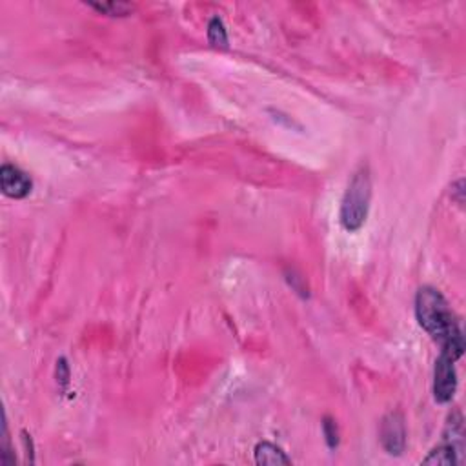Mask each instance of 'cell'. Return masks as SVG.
Returning a JSON list of instances; mask_svg holds the SVG:
<instances>
[{
	"mask_svg": "<svg viewBox=\"0 0 466 466\" xmlns=\"http://www.w3.org/2000/svg\"><path fill=\"white\" fill-rule=\"evenodd\" d=\"M416 317L424 332L441 345V353L454 361L465 353L461 326L441 292L432 286L421 288L416 295Z\"/></svg>",
	"mask_w": 466,
	"mask_h": 466,
	"instance_id": "6da1fadb",
	"label": "cell"
},
{
	"mask_svg": "<svg viewBox=\"0 0 466 466\" xmlns=\"http://www.w3.org/2000/svg\"><path fill=\"white\" fill-rule=\"evenodd\" d=\"M370 201H372V181L368 170L361 168L352 177L340 204V224L345 230H361L368 217Z\"/></svg>",
	"mask_w": 466,
	"mask_h": 466,
	"instance_id": "7a4b0ae2",
	"label": "cell"
},
{
	"mask_svg": "<svg viewBox=\"0 0 466 466\" xmlns=\"http://www.w3.org/2000/svg\"><path fill=\"white\" fill-rule=\"evenodd\" d=\"M455 390H457L455 361L441 353L436 362V372H433V397L437 403H450L454 399Z\"/></svg>",
	"mask_w": 466,
	"mask_h": 466,
	"instance_id": "3957f363",
	"label": "cell"
},
{
	"mask_svg": "<svg viewBox=\"0 0 466 466\" xmlns=\"http://www.w3.org/2000/svg\"><path fill=\"white\" fill-rule=\"evenodd\" d=\"M382 448L390 455H401L406 448V428L404 419L399 412L388 414L381 423Z\"/></svg>",
	"mask_w": 466,
	"mask_h": 466,
	"instance_id": "277c9868",
	"label": "cell"
},
{
	"mask_svg": "<svg viewBox=\"0 0 466 466\" xmlns=\"http://www.w3.org/2000/svg\"><path fill=\"white\" fill-rule=\"evenodd\" d=\"M0 186H2L4 195H8V197L11 199L28 197L31 188H33L28 173L18 170L17 166H11V164H4V166L0 168Z\"/></svg>",
	"mask_w": 466,
	"mask_h": 466,
	"instance_id": "5b68a950",
	"label": "cell"
},
{
	"mask_svg": "<svg viewBox=\"0 0 466 466\" xmlns=\"http://www.w3.org/2000/svg\"><path fill=\"white\" fill-rule=\"evenodd\" d=\"M255 462L257 465H292V459L282 452L279 446L272 443H259L255 446Z\"/></svg>",
	"mask_w": 466,
	"mask_h": 466,
	"instance_id": "8992f818",
	"label": "cell"
},
{
	"mask_svg": "<svg viewBox=\"0 0 466 466\" xmlns=\"http://www.w3.org/2000/svg\"><path fill=\"white\" fill-rule=\"evenodd\" d=\"M461 459H459V452L454 446L446 445L443 443L441 446H437L430 452L426 457L423 459V465H437V466H454L459 465Z\"/></svg>",
	"mask_w": 466,
	"mask_h": 466,
	"instance_id": "52a82bcc",
	"label": "cell"
},
{
	"mask_svg": "<svg viewBox=\"0 0 466 466\" xmlns=\"http://www.w3.org/2000/svg\"><path fill=\"white\" fill-rule=\"evenodd\" d=\"M89 8L97 9L99 13H104L109 17H126L133 11V6L128 2H102V4H89Z\"/></svg>",
	"mask_w": 466,
	"mask_h": 466,
	"instance_id": "ba28073f",
	"label": "cell"
},
{
	"mask_svg": "<svg viewBox=\"0 0 466 466\" xmlns=\"http://www.w3.org/2000/svg\"><path fill=\"white\" fill-rule=\"evenodd\" d=\"M208 38H210V43L213 46H228V35L226 30H224L223 21L218 17H213L208 24Z\"/></svg>",
	"mask_w": 466,
	"mask_h": 466,
	"instance_id": "9c48e42d",
	"label": "cell"
},
{
	"mask_svg": "<svg viewBox=\"0 0 466 466\" xmlns=\"http://www.w3.org/2000/svg\"><path fill=\"white\" fill-rule=\"evenodd\" d=\"M323 428H324V436H326V443L330 448H335L337 445H339V432H337V424L333 423L330 417H326L323 423Z\"/></svg>",
	"mask_w": 466,
	"mask_h": 466,
	"instance_id": "30bf717a",
	"label": "cell"
},
{
	"mask_svg": "<svg viewBox=\"0 0 466 466\" xmlns=\"http://www.w3.org/2000/svg\"><path fill=\"white\" fill-rule=\"evenodd\" d=\"M462 186H465V181H462V179H459V181L452 186V197H454L455 201L461 204V206H462V202H465V197H462L465 189H462Z\"/></svg>",
	"mask_w": 466,
	"mask_h": 466,
	"instance_id": "8fae6325",
	"label": "cell"
}]
</instances>
